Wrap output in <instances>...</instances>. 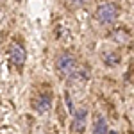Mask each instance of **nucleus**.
Returning a JSON list of instances; mask_svg holds the SVG:
<instances>
[{
	"label": "nucleus",
	"instance_id": "nucleus-2",
	"mask_svg": "<svg viewBox=\"0 0 134 134\" xmlns=\"http://www.w3.org/2000/svg\"><path fill=\"white\" fill-rule=\"evenodd\" d=\"M118 5L114 4V2H104L100 4L97 9H95V18L98 23H102V25H107V23H113L116 20V16H118Z\"/></svg>",
	"mask_w": 134,
	"mask_h": 134
},
{
	"label": "nucleus",
	"instance_id": "nucleus-9",
	"mask_svg": "<svg viewBox=\"0 0 134 134\" xmlns=\"http://www.w3.org/2000/svg\"><path fill=\"white\" fill-rule=\"evenodd\" d=\"M64 100H66V104H68V113L73 114V113H75V107H73V104H72V97H70V93H68V91L64 93Z\"/></svg>",
	"mask_w": 134,
	"mask_h": 134
},
{
	"label": "nucleus",
	"instance_id": "nucleus-1",
	"mask_svg": "<svg viewBox=\"0 0 134 134\" xmlns=\"http://www.w3.org/2000/svg\"><path fill=\"white\" fill-rule=\"evenodd\" d=\"M77 70H79L77 59L72 52H61L55 57V72L61 77H73Z\"/></svg>",
	"mask_w": 134,
	"mask_h": 134
},
{
	"label": "nucleus",
	"instance_id": "nucleus-11",
	"mask_svg": "<svg viewBox=\"0 0 134 134\" xmlns=\"http://www.w3.org/2000/svg\"><path fill=\"white\" fill-rule=\"evenodd\" d=\"M111 134H114V132H111Z\"/></svg>",
	"mask_w": 134,
	"mask_h": 134
},
{
	"label": "nucleus",
	"instance_id": "nucleus-6",
	"mask_svg": "<svg viewBox=\"0 0 134 134\" xmlns=\"http://www.w3.org/2000/svg\"><path fill=\"white\" fill-rule=\"evenodd\" d=\"M91 131H93V134H109V125H107V120H105L104 114L95 113Z\"/></svg>",
	"mask_w": 134,
	"mask_h": 134
},
{
	"label": "nucleus",
	"instance_id": "nucleus-3",
	"mask_svg": "<svg viewBox=\"0 0 134 134\" xmlns=\"http://www.w3.org/2000/svg\"><path fill=\"white\" fill-rule=\"evenodd\" d=\"M9 59L11 63L16 66V68H20V66H23L25 64V61H27V52H25V48L21 47L18 41H13L9 45Z\"/></svg>",
	"mask_w": 134,
	"mask_h": 134
},
{
	"label": "nucleus",
	"instance_id": "nucleus-10",
	"mask_svg": "<svg viewBox=\"0 0 134 134\" xmlns=\"http://www.w3.org/2000/svg\"><path fill=\"white\" fill-rule=\"evenodd\" d=\"M70 2H72L73 5H82L84 4V0H70Z\"/></svg>",
	"mask_w": 134,
	"mask_h": 134
},
{
	"label": "nucleus",
	"instance_id": "nucleus-5",
	"mask_svg": "<svg viewBox=\"0 0 134 134\" xmlns=\"http://www.w3.org/2000/svg\"><path fill=\"white\" fill-rule=\"evenodd\" d=\"M86 118H88V111L81 107L73 113V132L75 134H82L86 129Z\"/></svg>",
	"mask_w": 134,
	"mask_h": 134
},
{
	"label": "nucleus",
	"instance_id": "nucleus-4",
	"mask_svg": "<svg viewBox=\"0 0 134 134\" xmlns=\"http://www.w3.org/2000/svg\"><path fill=\"white\" fill-rule=\"evenodd\" d=\"M32 107L36 109L38 114L48 113L52 107V95L50 93H40V95H36L34 100H32Z\"/></svg>",
	"mask_w": 134,
	"mask_h": 134
},
{
	"label": "nucleus",
	"instance_id": "nucleus-7",
	"mask_svg": "<svg viewBox=\"0 0 134 134\" xmlns=\"http://www.w3.org/2000/svg\"><path fill=\"white\" fill-rule=\"evenodd\" d=\"M109 38H111L114 43H118V45H127V43L131 41V34L125 31V29H122V27L113 29V32L109 34Z\"/></svg>",
	"mask_w": 134,
	"mask_h": 134
},
{
	"label": "nucleus",
	"instance_id": "nucleus-8",
	"mask_svg": "<svg viewBox=\"0 0 134 134\" xmlns=\"http://www.w3.org/2000/svg\"><path fill=\"white\" fill-rule=\"evenodd\" d=\"M102 61H104L105 66L114 68V66H118V64H120L122 57H120V54H118V52H104V54H102Z\"/></svg>",
	"mask_w": 134,
	"mask_h": 134
}]
</instances>
